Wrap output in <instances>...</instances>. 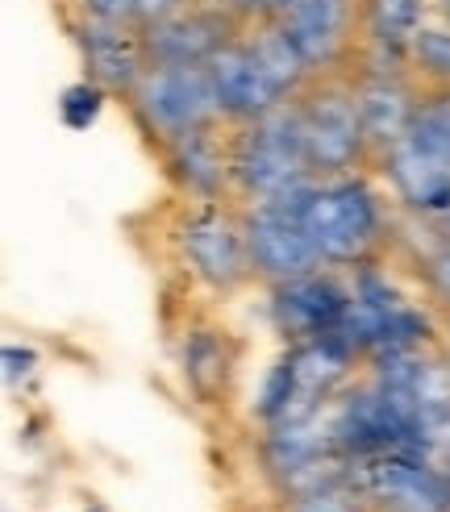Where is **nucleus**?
I'll return each mask as SVG.
<instances>
[{"label": "nucleus", "instance_id": "1", "mask_svg": "<svg viewBox=\"0 0 450 512\" xmlns=\"http://www.w3.org/2000/svg\"><path fill=\"white\" fill-rule=\"evenodd\" d=\"M305 229L325 267H367L392 238V213L384 209L359 171L313 179L305 196Z\"/></svg>", "mask_w": 450, "mask_h": 512}, {"label": "nucleus", "instance_id": "2", "mask_svg": "<svg viewBox=\"0 0 450 512\" xmlns=\"http://www.w3.org/2000/svg\"><path fill=\"white\" fill-rule=\"evenodd\" d=\"M313 163L305 130H300L296 105L271 109L259 121L234 125V196L238 204L275 200L284 192H296L313 184Z\"/></svg>", "mask_w": 450, "mask_h": 512}, {"label": "nucleus", "instance_id": "3", "mask_svg": "<svg viewBox=\"0 0 450 512\" xmlns=\"http://www.w3.org/2000/svg\"><path fill=\"white\" fill-rule=\"evenodd\" d=\"M292 105L300 113V130H305L309 163H313L317 179L371 167L367 130H363V113H359V96H355L350 71L313 75L309 88L300 92Z\"/></svg>", "mask_w": 450, "mask_h": 512}, {"label": "nucleus", "instance_id": "4", "mask_svg": "<svg viewBox=\"0 0 450 512\" xmlns=\"http://www.w3.org/2000/svg\"><path fill=\"white\" fill-rule=\"evenodd\" d=\"M175 250L184 267L213 292H238L255 279L238 200H188L175 221Z\"/></svg>", "mask_w": 450, "mask_h": 512}, {"label": "nucleus", "instance_id": "5", "mask_svg": "<svg viewBox=\"0 0 450 512\" xmlns=\"http://www.w3.org/2000/svg\"><path fill=\"white\" fill-rule=\"evenodd\" d=\"M305 196H309V184L275 196V200L242 204L250 267H255V279H263L267 288L325 267L309 229H305Z\"/></svg>", "mask_w": 450, "mask_h": 512}, {"label": "nucleus", "instance_id": "6", "mask_svg": "<svg viewBox=\"0 0 450 512\" xmlns=\"http://www.w3.org/2000/svg\"><path fill=\"white\" fill-rule=\"evenodd\" d=\"M125 100H130L138 125L159 146L171 142V138H180V134H188V130H200V125L221 121L217 96H213V80H209L205 67L155 63V67H146L138 88Z\"/></svg>", "mask_w": 450, "mask_h": 512}, {"label": "nucleus", "instance_id": "7", "mask_svg": "<svg viewBox=\"0 0 450 512\" xmlns=\"http://www.w3.org/2000/svg\"><path fill=\"white\" fill-rule=\"evenodd\" d=\"M350 488L371 508L450 512V475L438 458H417V454L350 458Z\"/></svg>", "mask_w": 450, "mask_h": 512}, {"label": "nucleus", "instance_id": "8", "mask_svg": "<svg viewBox=\"0 0 450 512\" xmlns=\"http://www.w3.org/2000/svg\"><path fill=\"white\" fill-rule=\"evenodd\" d=\"M275 21L313 75L350 71L363 46L359 0H292Z\"/></svg>", "mask_w": 450, "mask_h": 512}, {"label": "nucleus", "instance_id": "9", "mask_svg": "<svg viewBox=\"0 0 450 512\" xmlns=\"http://www.w3.org/2000/svg\"><path fill=\"white\" fill-rule=\"evenodd\" d=\"M242 34V21L221 0H192L180 13H171L155 25H142L146 59L171 67H205L221 46H230Z\"/></svg>", "mask_w": 450, "mask_h": 512}, {"label": "nucleus", "instance_id": "10", "mask_svg": "<svg viewBox=\"0 0 450 512\" xmlns=\"http://www.w3.org/2000/svg\"><path fill=\"white\" fill-rule=\"evenodd\" d=\"M267 309H271L275 334H284L288 346H300V342L334 334L342 325V317L350 309V284H342L330 267H317L309 275L271 284Z\"/></svg>", "mask_w": 450, "mask_h": 512}, {"label": "nucleus", "instance_id": "11", "mask_svg": "<svg viewBox=\"0 0 450 512\" xmlns=\"http://www.w3.org/2000/svg\"><path fill=\"white\" fill-rule=\"evenodd\" d=\"M171 184L188 200H238L234 196V125L213 121L159 146Z\"/></svg>", "mask_w": 450, "mask_h": 512}, {"label": "nucleus", "instance_id": "12", "mask_svg": "<svg viewBox=\"0 0 450 512\" xmlns=\"http://www.w3.org/2000/svg\"><path fill=\"white\" fill-rule=\"evenodd\" d=\"M75 42L88 67V80L105 92L130 96L138 80L146 75V38L142 25H109V21H80L75 25Z\"/></svg>", "mask_w": 450, "mask_h": 512}, {"label": "nucleus", "instance_id": "13", "mask_svg": "<svg viewBox=\"0 0 450 512\" xmlns=\"http://www.w3.org/2000/svg\"><path fill=\"white\" fill-rule=\"evenodd\" d=\"M242 30H246V25H242ZM205 71H209V80H213V96H217L221 121H230V125L259 121L271 109L284 105V100L275 96V88L267 84V75L259 71V63L250 59L242 34L230 46H221L217 55L205 63Z\"/></svg>", "mask_w": 450, "mask_h": 512}, {"label": "nucleus", "instance_id": "14", "mask_svg": "<svg viewBox=\"0 0 450 512\" xmlns=\"http://www.w3.org/2000/svg\"><path fill=\"white\" fill-rule=\"evenodd\" d=\"M380 171L388 175V184L396 192V200L421 221H438L450 209V163L425 155L421 146H413L409 138L396 142Z\"/></svg>", "mask_w": 450, "mask_h": 512}, {"label": "nucleus", "instance_id": "15", "mask_svg": "<svg viewBox=\"0 0 450 512\" xmlns=\"http://www.w3.org/2000/svg\"><path fill=\"white\" fill-rule=\"evenodd\" d=\"M234 342L225 329H213V325H196L184 334V346H180V367H184V383L188 392L200 400V404H217L230 388V375H234Z\"/></svg>", "mask_w": 450, "mask_h": 512}, {"label": "nucleus", "instance_id": "16", "mask_svg": "<svg viewBox=\"0 0 450 512\" xmlns=\"http://www.w3.org/2000/svg\"><path fill=\"white\" fill-rule=\"evenodd\" d=\"M242 42H246L250 59L259 63V71L267 75V84L275 88V96H280L284 105L309 88L313 71L305 67V59L296 55V46H292L288 34L280 30V21H255V25H246Z\"/></svg>", "mask_w": 450, "mask_h": 512}, {"label": "nucleus", "instance_id": "17", "mask_svg": "<svg viewBox=\"0 0 450 512\" xmlns=\"http://www.w3.org/2000/svg\"><path fill=\"white\" fill-rule=\"evenodd\" d=\"M359 21H363V46L405 59L409 42L425 25V0H359Z\"/></svg>", "mask_w": 450, "mask_h": 512}, {"label": "nucleus", "instance_id": "18", "mask_svg": "<svg viewBox=\"0 0 450 512\" xmlns=\"http://www.w3.org/2000/svg\"><path fill=\"white\" fill-rule=\"evenodd\" d=\"M405 59L417 84L450 88V25H421Z\"/></svg>", "mask_w": 450, "mask_h": 512}, {"label": "nucleus", "instance_id": "19", "mask_svg": "<svg viewBox=\"0 0 450 512\" xmlns=\"http://www.w3.org/2000/svg\"><path fill=\"white\" fill-rule=\"evenodd\" d=\"M425 229H430V242H425L417 254V271L425 279V288H430L434 304L450 321V238H442L430 221H425Z\"/></svg>", "mask_w": 450, "mask_h": 512}, {"label": "nucleus", "instance_id": "20", "mask_svg": "<svg viewBox=\"0 0 450 512\" xmlns=\"http://www.w3.org/2000/svg\"><path fill=\"white\" fill-rule=\"evenodd\" d=\"M100 109H105V88L84 80V84H71L59 100V117L71 125V130H88V125L100 117Z\"/></svg>", "mask_w": 450, "mask_h": 512}, {"label": "nucleus", "instance_id": "21", "mask_svg": "<svg viewBox=\"0 0 450 512\" xmlns=\"http://www.w3.org/2000/svg\"><path fill=\"white\" fill-rule=\"evenodd\" d=\"M284 512H375V508L350 488V483H338V488H321V492L288 500Z\"/></svg>", "mask_w": 450, "mask_h": 512}, {"label": "nucleus", "instance_id": "22", "mask_svg": "<svg viewBox=\"0 0 450 512\" xmlns=\"http://www.w3.org/2000/svg\"><path fill=\"white\" fill-rule=\"evenodd\" d=\"M80 21H109V25H138L134 0H75Z\"/></svg>", "mask_w": 450, "mask_h": 512}, {"label": "nucleus", "instance_id": "23", "mask_svg": "<svg viewBox=\"0 0 450 512\" xmlns=\"http://www.w3.org/2000/svg\"><path fill=\"white\" fill-rule=\"evenodd\" d=\"M225 9H230L242 25H255V21H275L292 0H221Z\"/></svg>", "mask_w": 450, "mask_h": 512}, {"label": "nucleus", "instance_id": "24", "mask_svg": "<svg viewBox=\"0 0 450 512\" xmlns=\"http://www.w3.org/2000/svg\"><path fill=\"white\" fill-rule=\"evenodd\" d=\"M184 5H192V0H134V13H138V25H155L171 13H180Z\"/></svg>", "mask_w": 450, "mask_h": 512}, {"label": "nucleus", "instance_id": "25", "mask_svg": "<svg viewBox=\"0 0 450 512\" xmlns=\"http://www.w3.org/2000/svg\"><path fill=\"white\" fill-rule=\"evenodd\" d=\"M34 363H38V358H34V350L5 346V379H9V383H17V375H21V379L30 375V371H34Z\"/></svg>", "mask_w": 450, "mask_h": 512}, {"label": "nucleus", "instance_id": "26", "mask_svg": "<svg viewBox=\"0 0 450 512\" xmlns=\"http://www.w3.org/2000/svg\"><path fill=\"white\" fill-rule=\"evenodd\" d=\"M430 225L438 229V234H442V238H450V209H446V213H442L438 221H430Z\"/></svg>", "mask_w": 450, "mask_h": 512}, {"label": "nucleus", "instance_id": "27", "mask_svg": "<svg viewBox=\"0 0 450 512\" xmlns=\"http://www.w3.org/2000/svg\"><path fill=\"white\" fill-rule=\"evenodd\" d=\"M375 512H405V508H375Z\"/></svg>", "mask_w": 450, "mask_h": 512}, {"label": "nucleus", "instance_id": "28", "mask_svg": "<svg viewBox=\"0 0 450 512\" xmlns=\"http://www.w3.org/2000/svg\"><path fill=\"white\" fill-rule=\"evenodd\" d=\"M442 9H446V13H450V0H442Z\"/></svg>", "mask_w": 450, "mask_h": 512}, {"label": "nucleus", "instance_id": "29", "mask_svg": "<svg viewBox=\"0 0 450 512\" xmlns=\"http://www.w3.org/2000/svg\"><path fill=\"white\" fill-rule=\"evenodd\" d=\"M446 363H450V342H446Z\"/></svg>", "mask_w": 450, "mask_h": 512}, {"label": "nucleus", "instance_id": "30", "mask_svg": "<svg viewBox=\"0 0 450 512\" xmlns=\"http://www.w3.org/2000/svg\"><path fill=\"white\" fill-rule=\"evenodd\" d=\"M88 512H100V508H88Z\"/></svg>", "mask_w": 450, "mask_h": 512}]
</instances>
